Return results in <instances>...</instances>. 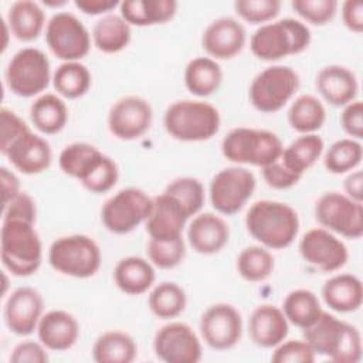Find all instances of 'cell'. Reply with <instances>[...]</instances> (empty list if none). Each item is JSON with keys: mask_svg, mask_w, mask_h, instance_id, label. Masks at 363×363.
I'll return each mask as SVG.
<instances>
[{"mask_svg": "<svg viewBox=\"0 0 363 363\" xmlns=\"http://www.w3.org/2000/svg\"><path fill=\"white\" fill-rule=\"evenodd\" d=\"M28 125L11 109L1 108L0 111V152L1 155L10 147V145L18 139L23 133L28 132Z\"/></svg>", "mask_w": 363, "mask_h": 363, "instance_id": "cell-48", "label": "cell"}, {"mask_svg": "<svg viewBox=\"0 0 363 363\" xmlns=\"http://www.w3.org/2000/svg\"><path fill=\"white\" fill-rule=\"evenodd\" d=\"M91 84V72L79 61L62 62L52 74V85L57 95L67 99L84 96L89 91Z\"/></svg>", "mask_w": 363, "mask_h": 363, "instance_id": "cell-36", "label": "cell"}, {"mask_svg": "<svg viewBox=\"0 0 363 363\" xmlns=\"http://www.w3.org/2000/svg\"><path fill=\"white\" fill-rule=\"evenodd\" d=\"M4 79L7 88L17 96L41 95L52 79L50 60L38 48H21L9 61Z\"/></svg>", "mask_w": 363, "mask_h": 363, "instance_id": "cell-9", "label": "cell"}, {"mask_svg": "<svg viewBox=\"0 0 363 363\" xmlns=\"http://www.w3.org/2000/svg\"><path fill=\"white\" fill-rule=\"evenodd\" d=\"M291 6L303 21L325 26L335 17L339 3L336 0H294Z\"/></svg>", "mask_w": 363, "mask_h": 363, "instance_id": "cell-46", "label": "cell"}, {"mask_svg": "<svg viewBox=\"0 0 363 363\" xmlns=\"http://www.w3.org/2000/svg\"><path fill=\"white\" fill-rule=\"evenodd\" d=\"M262 177L265 183L275 189V190H286L298 184V182L302 179V176L291 172L288 167L284 166L281 160H277L265 167L261 169Z\"/></svg>", "mask_w": 363, "mask_h": 363, "instance_id": "cell-50", "label": "cell"}, {"mask_svg": "<svg viewBox=\"0 0 363 363\" xmlns=\"http://www.w3.org/2000/svg\"><path fill=\"white\" fill-rule=\"evenodd\" d=\"M68 1H65V0H57V1H50V0H44L43 1V4H45L47 7H62V6H65Z\"/></svg>", "mask_w": 363, "mask_h": 363, "instance_id": "cell-57", "label": "cell"}, {"mask_svg": "<svg viewBox=\"0 0 363 363\" xmlns=\"http://www.w3.org/2000/svg\"><path fill=\"white\" fill-rule=\"evenodd\" d=\"M315 352L305 340H286L275 346L271 356L274 363H312L315 362Z\"/></svg>", "mask_w": 363, "mask_h": 363, "instance_id": "cell-47", "label": "cell"}, {"mask_svg": "<svg viewBox=\"0 0 363 363\" xmlns=\"http://www.w3.org/2000/svg\"><path fill=\"white\" fill-rule=\"evenodd\" d=\"M323 139L316 133L301 135L284 147L279 160L291 172L303 176L323 155Z\"/></svg>", "mask_w": 363, "mask_h": 363, "instance_id": "cell-32", "label": "cell"}, {"mask_svg": "<svg viewBox=\"0 0 363 363\" xmlns=\"http://www.w3.org/2000/svg\"><path fill=\"white\" fill-rule=\"evenodd\" d=\"M289 322L281 308L262 303L257 306L248 319V335L252 343L259 347L271 349L286 339Z\"/></svg>", "mask_w": 363, "mask_h": 363, "instance_id": "cell-23", "label": "cell"}, {"mask_svg": "<svg viewBox=\"0 0 363 363\" xmlns=\"http://www.w3.org/2000/svg\"><path fill=\"white\" fill-rule=\"evenodd\" d=\"M342 20L347 30L360 34L363 31V1L346 0L342 4Z\"/></svg>", "mask_w": 363, "mask_h": 363, "instance_id": "cell-53", "label": "cell"}, {"mask_svg": "<svg viewBox=\"0 0 363 363\" xmlns=\"http://www.w3.org/2000/svg\"><path fill=\"white\" fill-rule=\"evenodd\" d=\"M153 352L166 363H197L203 356L199 336L184 322L163 325L155 333Z\"/></svg>", "mask_w": 363, "mask_h": 363, "instance_id": "cell-14", "label": "cell"}, {"mask_svg": "<svg viewBox=\"0 0 363 363\" xmlns=\"http://www.w3.org/2000/svg\"><path fill=\"white\" fill-rule=\"evenodd\" d=\"M247 41L244 26L233 17L211 21L201 35V47L213 60H231L238 55Z\"/></svg>", "mask_w": 363, "mask_h": 363, "instance_id": "cell-19", "label": "cell"}, {"mask_svg": "<svg viewBox=\"0 0 363 363\" xmlns=\"http://www.w3.org/2000/svg\"><path fill=\"white\" fill-rule=\"evenodd\" d=\"M166 132L180 142H204L220 130L218 109L204 101L180 99L170 104L163 115Z\"/></svg>", "mask_w": 363, "mask_h": 363, "instance_id": "cell-5", "label": "cell"}, {"mask_svg": "<svg viewBox=\"0 0 363 363\" xmlns=\"http://www.w3.org/2000/svg\"><path fill=\"white\" fill-rule=\"evenodd\" d=\"M274 271V257L262 245H250L237 257V272L247 282H261Z\"/></svg>", "mask_w": 363, "mask_h": 363, "instance_id": "cell-41", "label": "cell"}, {"mask_svg": "<svg viewBox=\"0 0 363 363\" xmlns=\"http://www.w3.org/2000/svg\"><path fill=\"white\" fill-rule=\"evenodd\" d=\"M45 43L64 62L79 61L91 50V34L75 14L58 11L45 26Z\"/></svg>", "mask_w": 363, "mask_h": 363, "instance_id": "cell-11", "label": "cell"}, {"mask_svg": "<svg viewBox=\"0 0 363 363\" xmlns=\"http://www.w3.org/2000/svg\"><path fill=\"white\" fill-rule=\"evenodd\" d=\"M363 159L362 143L352 138L333 142L323 155V166L329 173L343 174L359 167Z\"/></svg>", "mask_w": 363, "mask_h": 363, "instance_id": "cell-40", "label": "cell"}, {"mask_svg": "<svg viewBox=\"0 0 363 363\" xmlns=\"http://www.w3.org/2000/svg\"><path fill=\"white\" fill-rule=\"evenodd\" d=\"M190 247L201 255L220 252L230 240V227L221 216L214 213H199L187 228Z\"/></svg>", "mask_w": 363, "mask_h": 363, "instance_id": "cell-22", "label": "cell"}, {"mask_svg": "<svg viewBox=\"0 0 363 363\" xmlns=\"http://www.w3.org/2000/svg\"><path fill=\"white\" fill-rule=\"evenodd\" d=\"M340 126L352 139L360 140L363 138V104L353 101L343 106L340 113Z\"/></svg>", "mask_w": 363, "mask_h": 363, "instance_id": "cell-52", "label": "cell"}, {"mask_svg": "<svg viewBox=\"0 0 363 363\" xmlns=\"http://www.w3.org/2000/svg\"><path fill=\"white\" fill-rule=\"evenodd\" d=\"M113 279L122 292L128 295H142L153 286L156 274L150 261L129 255L118 261L113 269Z\"/></svg>", "mask_w": 363, "mask_h": 363, "instance_id": "cell-28", "label": "cell"}, {"mask_svg": "<svg viewBox=\"0 0 363 363\" xmlns=\"http://www.w3.org/2000/svg\"><path fill=\"white\" fill-rule=\"evenodd\" d=\"M177 7L174 0H125L119 4V14L129 26L147 27L170 21Z\"/></svg>", "mask_w": 363, "mask_h": 363, "instance_id": "cell-27", "label": "cell"}, {"mask_svg": "<svg viewBox=\"0 0 363 363\" xmlns=\"http://www.w3.org/2000/svg\"><path fill=\"white\" fill-rule=\"evenodd\" d=\"M3 281H4V289H3V295H6V288H7V277H6V272H3Z\"/></svg>", "mask_w": 363, "mask_h": 363, "instance_id": "cell-58", "label": "cell"}, {"mask_svg": "<svg viewBox=\"0 0 363 363\" xmlns=\"http://www.w3.org/2000/svg\"><path fill=\"white\" fill-rule=\"evenodd\" d=\"M311 40V30L303 21L286 17L258 27L250 38V48L258 60L272 62L303 52Z\"/></svg>", "mask_w": 363, "mask_h": 363, "instance_id": "cell-4", "label": "cell"}, {"mask_svg": "<svg viewBox=\"0 0 363 363\" xmlns=\"http://www.w3.org/2000/svg\"><path fill=\"white\" fill-rule=\"evenodd\" d=\"M13 363H47L48 353L47 347L41 342L24 340L14 346L10 354Z\"/></svg>", "mask_w": 363, "mask_h": 363, "instance_id": "cell-51", "label": "cell"}, {"mask_svg": "<svg viewBox=\"0 0 363 363\" xmlns=\"http://www.w3.org/2000/svg\"><path fill=\"white\" fill-rule=\"evenodd\" d=\"M315 218L323 228L346 238L363 235V206L345 193H323L315 203Z\"/></svg>", "mask_w": 363, "mask_h": 363, "instance_id": "cell-12", "label": "cell"}, {"mask_svg": "<svg viewBox=\"0 0 363 363\" xmlns=\"http://www.w3.org/2000/svg\"><path fill=\"white\" fill-rule=\"evenodd\" d=\"M30 121L38 132L54 135L65 128L68 108L60 95L41 94L30 105Z\"/></svg>", "mask_w": 363, "mask_h": 363, "instance_id": "cell-30", "label": "cell"}, {"mask_svg": "<svg viewBox=\"0 0 363 363\" xmlns=\"http://www.w3.org/2000/svg\"><path fill=\"white\" fill-rule=\"evenodd\" d=\"M284 145L271 130L255 128H234L221 142L223 156L235 164L265 167L279 160Z\"/></svg>", "mask_w": 363, "mask_h": 363, "instance_id": "cell-6", "label": "cell"}, {"mask_svg": "<svg viewBox=\"0 0 363 363\" xmlns=\"http://www.w3.org/2000/svg\"><path fill=\"white\" fill-rule=\"evenodd\" d=\"M286 119L295 132L301 135L315 133L326 121V109L316 96L303 94L291 104Z\"/></svg>", "mask_w": 363, "mask_h": 363, "instance_id": "cell-35", "label": "cell"}, {"mask_svg": "<svg viewBox=\"0 0 363 363\" xmlns=\"http://www.w3.org/2000/svg\"><path fill=\"white\" fill-rule=\"evenodd\" d=\"M147 259L160 269H172L180 265L186 257V244L183 237L176 240L150 238L146 245Z\"/></svg>", "mask_w": 363, "mask_h": 363, "instance_id": "cell-43", "label": "cell"}, {"mask_svg": "<svg viewBox=\"0 0 363 363\" xmlns=\"http://www.w3.org/2000/svg\"><path fill=\"white\" fill-rule=\"evenodd\" d=\"M118 179L119 169L116 162L102 153L95 164L91 167V170L85 174V177L79 180V183L91 193L101 194L113 189L118 183Z\"/></svg>", "mask_w": 363, "mask_h": 363, "instance_id": "cell-44", "label": "cell"}, {"mask_svg": "<svg viewBox=\"0 0 363 363\" xmlns=\"http://www.w3.org/2000/svg\"><path fill=\"white\" fill-rule=\"evenodd\" d=\"M223 69L210 57H196L184 69V85L190 94L204 98L213 95L221 85Z\"/></svg>", "mask_w": 363, "mask_h": 363, "instance_id": "cell-34", "label": "cell"}, {"mask_svg": "<svg viewBox=\"0 0 363 363\" xmlns=\"http://www.w3.org/2000/svg\"><path fill=\"white\" fill-rule=\"evenodd\" d=\"M248 234L271 250L289 247L299 233L298 213L286 203L275 200L255 201L245 214Z\"/></svg>", "mask_w": 363, "mask_h": 363, "instance_id": "cell-1", "label": "cell"}, {"mask_svg": "<svg viewBox=\"0 0 363 363\" xmlns=\"http://www.w3.org/2000/svg\"><path fill=\"white\" fill-rule=\"evenodd\" d=\"M345 194L357 203H363V173L359 169L352 170L343 182Z\"/></svg>", "mask_w": 363, "mask_h": 363, "instance_id": "cell-55", "label": "cell"}, {"mask_svg": "<svg viewBox=\"0 0 363 363\" xmlns=\"http://www.w3.org/2000/svg\"><path fill=\"white\" fill-rule=\"evenodd\" d=\"M91 38L101 52L116 54L129 45L132 30L121 14L109 13L94 24Z\"/></svg>", "mask_w": 363, "mask_h": 363, "instance_id": "cell-31", "label": "cell"}, {"mask_svg": "<svg viewBox=\"0 0 363 363\" xmlns=\"http://www.w3.org/2000/svg\"><path fill=\"white\" fill-rule=\"evenodd\" d=\"M38 340L54 352L71 349L79 337V323L74 315L62 309L44 313L37 326Z\"/></svg>", "mask_w": 363, "mask_h": 363, "instance_id": "cell-25", "label": "cell"}, {"mask_svg": "<svg viewBox=\"0 0 363 363\" xmlns=\"http://www.w3.org/2000/svg\"><path fill=\"white\" fill-rule=\"evenodd\" d=\"M48 262L62 275L85 279L98 272L102 254L94 238L85 234H71L52 241L48 250Z\"/></svg>", "mask_w": 363, "mask_h": 363, "instance_id": "cell-7", "label": "cell"}, {"mask_svg": "<svg viewBox=\"0 0 363 363\" xmlns=\"http://www.w3.org/2000/svg\"><path fill=\"white\" fill-rule=\"evenodd\" d=\"M152 197L138 187H126L111 196L101 208L105 228L113 234H128L145 223L152 211Z\"/></svg>", "mask_w": 363, "mask_h": 363, "instance_id": "cell-10", "label": "cell"}, {"mask_svg": "<svg viewBox=\"0 0 363 363\" xmlns=\"http://www.w3.org/2000/svg\"><path fill=\"white\" fill-rule=\"evenodd\" d=\"M303 261L322 272H335L345 267L349 258L347 247L333 233L323 227L311 228L299 241Z\"/></svg>", "mask_w": 363, "mask_h": 363, "instance_id": "cell-17", "label": "cell"}, {"mask_svg": "<svg viewBox=\"0 0 363 363\" xmlns=\"http://www.w3.org/2000/svg\"><path fill=\"white\" fill-rule=\"evenodd\" d=\"M136 356L135 339L122 330L104 332L92 346V359L96 363H130Z\"/></svg>", "mask_w": 363, "mask_h": 363, "instance_id": "cell-33", "label": "cell"}, {"mask_svg": "<svg viewBox=\"0 0 363 363\" xmlns=\"http://www.w3.org/2000/svg\"><path fill=\"white\" fill-rule=\"evenodd\" d=\"M101 155L102 152L91 143L74 142L61 150L58 156V164L62 173L79 182L91 170Z\"/></svg>", "mask_w": 363, "mask_h": 363, "instance_id": "cell-39", "label": "cell"}, {"mask_svg": "<svg viewBox=\"0 0 363 363\" xmlns=\"http://www.w3.org/2000/svg\"><path fill=\"white\" fill-rule=\"evenodd\" d=\"M153 109L138 95H126L113 102L108 113L109 132L121 140L142 138L152 126Z\"/></svg>", "mask_w": 363, "mask_h": 363, "instance_id": "cell-16", "label": "cell"}, {"mask_svg": "<svg viewBox=\"0 0 363 363\" xmlns=\"http://www.w3.org/2000/svg\"><path fill=\"white\" fill-rule=\"evenodd\" d=\"M303 340L315 354L336 363H357L362 359V337L356 326L322 312L313 325L303 329Z\"/></svg>", "mask_w": 363, "mask_h": 363, "instance_id": "cell-2", "label": "cell"}, {"mask_svg": "<svg viewBox=\"0 0 363 363\" xmlns=\"http://www.w3.org/2000/svg\"><path fill=\"white\" fill-rule=\"evenodd\" d=\"M0 177H1V190H3V204H6L9 200H11L14 196H17L21 191L20 180L11 170H9L4 166L0 169Z\"/></svg>", "mask_w": 363, "mask_h": 363, "instance_id": "cell-56", "label": "cell"}, {"mask_svg": "<svg viewBox=\"0 0 363 363\" xmlns=\"http://www.w3.org/2000/svg\"><path fill=\"white\" fill-rule=\"evenodd\" d=\"M35 223L18 218H3L0 254L3 267L14 277H30L43 261V244Z\"/></svg>", "mask_w": 363, "mask_h": 363, "instance_id": "cell-3", "label": "cell"}, {"mask_svg": "<svg viewBox=\"0 0 363 363\" xmlns=\"http://www.w3.org/2000/svg\"><path fill=\"white\" fill-rule=\"evenodd\" d=\"M255 187L257 179L252 172L242 166L225 167L210 182L211 206L220 214L233 216L247 204Z\"/></svg>", "mask_w": 363, "mask_h": 363, "instance_id": "cell-13", "label": "cell"}, {"mask_svg": "<svg viewBox=\"0 0 363 363\" xmlns=\"http://www.w3.org/2000/svg\"><path fill=\"white\" fill-rule=\"evenodd\" d=\"M322 298L326 306L335 312H354L363 302L362 281L353 274H337L322 286Z\"/></svg>", "mask_w": 363, "mask_h": 363, "instance_id": "cell-26", "label": "cell"}, {"mask_svg": "<svg viewBox=\"0 0 363 363\" xmlns=\"http://www.w3.org/2000/svg\"><path fill=\"white\" fill-rule=\"evenodd\" d=\"M199 325L203 340L216 350L234 347L242 335V318L240 311L225 302L208 306L203 312Z\"/></svg>", "mask_w": 363, "mask_h": 363, "instance_id": "cell-15", "label": "cell"}, {"mask_svg": "<svg viewBox=\"0 0 363 363\" xmlns=\"http://www.w3.org/2000/svg\"><path fill=\"white\" fill-rule=\"evenodd\" d=\"M75 7L88 16L109 14L113 9L119 7L121 1L116 0H75Z\"/></svg>", "mask_w": 363, "mask_h": 363, "instance_id": "cell-54", "label": "cell"}, {"mask_svg": "<svg viewBox=\"0 0 363 363\" xmlns=\"http://www.w3.org/2000/svg\"><path fill=\"white\" fill-rule=\"evenodd\" d=\"M282 312L288 322L303 330L316 322L323 309L312 291L294 289L285 296Z\"/></svg>", "mask_w": 363, "mask_h": 363, "instance_id": "cell-37", "label": "cell"}, {"mask_svg": "<svg viewBox=\"0 0 363 363\" xmlns=\"http://www.w3.org/2000/svg\"><path fill=\"white\" fill-rule=\"evenodd\" d=\"M164 191L179 200L189 218L200 213L206 200L204 186L196 177L174 179L166 186Z\"/></svg>", "mask_w": 363, "mask_h": 363, "instance_id": "cell-42", "label": "cell"}, {"mask_svg": "<svg viewBox=\"0 0 363 363\" xmlns=\"http://www.w3.org/2000/svg\"><path fill=\"white\" fill-rule=\"evenodd\" d=\"M152 211L145 221L149 237L155 240L180 238L189 220L183 206L166 191L152 197Z\"/></svg>", "mask_w": 363, "mask_h": 363, "instance_id": "cell-21", "label": "cell"}, {"mask_svg": "<svg viewBox=\"0 0 363 363\" xmlns=\"http://www.w3.org/2000/svg\"><path fill=\"white\" fill-rule=\"evenodd\" d=\"M44 311L43 295L31 286H20L10 292L4 303V322L9 330L18 336H28L37 330Z\"/></svg>", "mask_w": 363, "mask_h": 363, "instance_id": "cell-18", "label": "cell"}, {"mask_svg": "<svg viewBox=\"0 0 363 363\" xmlns=\"http://www.w3.org/2000/svg\"><path fill=\"white\" fill-rule=\"evenodd\" d=\"M299 88L298 72L288 65H271L251 81L248 96L251 105L262 113L281 111Z\"/></svg>", "mask_w": 363, "mask_h": 363, "instance_id": "cell-8", "label": "cell"}, {"mask_svg": "<svg viewBox=\"0 0 363 363\" xmlns=\"http://www.w3.org/2000/svg\"><path fill=\"white\" fill-rule=\"evenodd\" d=\"M3 218H18L35 223L37 206L34 199L28 193L20 191L11 200L3 204Z\"/></svg>", "mask_w": 363, "mask_h": 363, "instance_id": "cell-49", "label": "cell"}, {"mask_svg": "<svg viewBox=\"0 0 363 363\" xmlns=\"http://www.w3.org/2000/svg\"><path fill=\"white\" fill-rule=\"evenodd\" d=\"M279 0H237L234 3L238 17L250 24H267L274 21L281 11Z\"/></svg>", "mask_w": 363, "mask_h": 363, "instance_id": "cell-45", "label": "cell"}, {"mask_svg": "<svg viewBox=\"0 0 363 363\" xmlns=\"http://www.w3.org/2000/svg\"><path fill=\"white\" fill-rule=\"evenodd\" d=\"M147 305L156 318L172 319L186 309L187 295L179 284L164 281L153 286L147 296Z\"/></svg>", "mask_w": 363, "mask_h": 363, "instance_id": "cell-38", "label": "cell"}, {"mask_svg": "<svg viewBox=\"0 0 363 363\" xmlns=\"http://www.w3.org/2000/svg\"><path fill=\"white\" fill-rule=\"evenodd\" d=\"M315 86L322 98L332 106H346L356 99L359 82L352 69L339 64H330L319 69Z\"/></svg>", "mask_w": 363, "mask_h": 363, "instance_id": "cell-24", "label": "cell"}, {"mask_svg": "<svg viewBox=\"0 0 363 363\" xmlns=\"http://www.w3.org/2000/svg\"><path fill=\"white\" fill-rule=\"evenodd\" d=\"M10 33L23 43H31L40 37L45 24V13L41 6L31 0L11 3L7 11Z\"/></svg>", "mask_w": 363, "mask_h": 363, "instance_id": "cell-29", "label": "cell"}, {"mask_svg": "<svg viewBox=\"0 0 363 363\" xmlns=\"http://www.w3.org/2000/svg\"><path fill=\"white\" fill-rule=\"evenodd\" d=\"M9 163L23 174L34 176L45 172L52 162L50 143L31 129L16 139L3 153Z\"/></svg>", "mask_w": 363, "mask_h": 363, "instance_id": "cell-20", "label": "cell"}]
</instances>
